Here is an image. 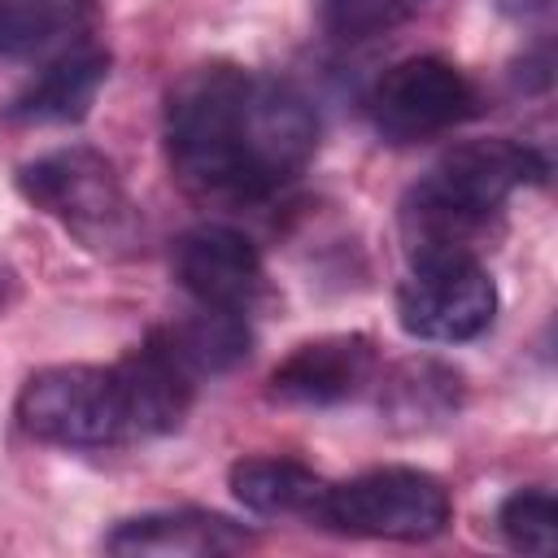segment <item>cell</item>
Instances as JSON below:
<instances>
[{
  "label": "cell",
  "instance_id": "6da1fadb",
  "mask_svg": "<svg viewBox=\"0 0 558 558\" xmlns=\"http://www.w3.org/2000/svg\"><path fill=\"white\" fill-rule=\"evenodd\" d=\"M318 148V113L292 83L244 65H196L166 96L174 174L209 196H270Z\"/></svg>",
  "mask_w": 558,
  "mask_h": 558
},
{
  "label": "cell",
  "instance_id": "7a4b0ae2",
  "mask_svg": "<svg viewBox=\"0 0 558 558\" xmlns=\"http://www.w3.org/2000/svg\"><path fill=\"white\" fill-rule=\"evenodd\" d=\"M545 174V161L519 144V140H471L449 148L432 170L410 187L401 205L405 235L423 248H462L466 235H475L501 205L536 183Z\"/></svg>",
  "mask_w": 558,
  "mask_h": 558
},
{
  "label": "cell",
  "instance_id": "3957f363",
  "mask_svg": "<svg viewBox=\"0 0 558 558\" xmlns=\"http://www.w3.org/2000/svg\"><path fill=\"white\" fill-rule=\"evenodd\" d=\"M314 519L344 536L432 541L449 527V488L418 466H375L344 484H327Z\"/></svg>",
  "mask_w": 558,
  "mask_h": 558
},
{
  "label": "cell",
  "instance_id": "277c9868",
  "mask_svg": "<svg viewBox=\"0 0 558 558\" xmlns=\"http://www.w3.org/2000/svg\"><path fill=\"white\" fill-rule=\"evenodd\" d=\"M17 423L26 436L61 449H105L135 440L113 366L35 371L17 392Z\"/></svg>",
  "mask_w": 558,
  "mask_h": 558
},
{
  "label": "cell",
  "instance_id": "5b68a950",
  "mask_svg": "<svg viewBox=\"0 0 558 558\" xmlns=\"http://www.w3.org/2000/svg\"><path fill=\"white\" fill-rule=\"evenodd\" d=\"M493 314L497 283L466 248H423L397 288V323L418 340H475Z\"/></svg>",
  "mask_w": 558,
  "mask_h": 558
},
{
  "label": "cell",
  "instance_id": "8992f818",
  "mask_svg": "<svg viewBox=\"0 0 558 558\" xmlns=\"http://www.w3.org/2000/svg\"><path fill=\"white\" fill-rule=\"evenodd\" d=\"M480 109L475 83L445 57H405L366 96L375 131L392 144H414L462 126Z\"/></svg>",
  "mask_w": 558,
  "mask_h": 558
},
{
  "label": "cell",
  "instance_id": "52a82bcc",
  "mask_svg": "<svg viewBox=\"0 0 558 558\" xmlns=\"http://www.w3.org/2000/svg\"><path fill=\"white\" fill-rule=\"evenodd\" d=\"M17 192L44 209L48 218L65 222L70 231L100 240L122 227L126 218V192L113 170V161L96 148H57L17 170Z\"/></svg>",
  "mask_w": 558,
  "mask_h": 558
},
{
  "label": "cell",
  "instance_id": "ba28073f",
  "mask_svg": "<svg viewBox=\"0 0 558 558\" xmlns=\"http://www.w3.org/2000/svg\"><path fill=\"white\" fill-rule=\"evenodd\" d=\"M174 279L187 296H196L209 310H253L266 292V270L248 235L222 222L192 227L174 240Z\"/></svg>",
  "mask_w": 558,
  "mask_h": 558
},
{
  "label": "cell",
  "instance_id": "9c48e42d",
  "mask_svg": "<svg viewBox=\"0 0 558 558\" xmlns=\"http://www.w3.org/2000/svg\"><path fill=\"white\" fill-rule=\"evenodd\" d=\"M379 371L375 344L366 336L340 331L296 344L275 371H270V397L301 410H327L353 401Z\"/></svg>",
  "mask_w": 558,
  "mask_h": 558
},
{
  "label": "cell",
  "instance_id": "30bf717a",
  "mask_svg": "<svg viewBox=\"0 0 558 558\" xmlns=\"http://www.w3.org/2000/svg\"><path fill=\"white\" fill-rule=\"evenodd\" d=\"M109 78V52L96 44H74L65 52H57L4 109L9 126H61V122H78L96 92Z\"/></svg>",
  "mask_w": 558,
  "mask_h": 558
},
{
  "label": "cell",
  "instance_id": "8fae6325",
  "mask_svg": "<svg viewBox=\"0 0 558 558\" xmlns=\"http://www.w3.org/2000/svg\"><path fill=\"white\" fill-rule=\"evenodd\" d=\"M253 536L222 519V514H209V510H153V514H135V519H122L109 536H105V549L109 554H126V558H144V554H157V558H205V554H235L244 549Z\"/></svg>",
  "mask_w": 558,
  "mask_h": 558
},
{
  "label": "cell",
  "instance_id": "7c38bea8",
  "mask_svg": "<svg viewBox=\"0 0 558 558\" xmlns=\"http://www.w3.org/2000/svg\"><path fill=\"white\" fill-rule=\"evenodd\" d=\"M118 384L126 397V418H131V436H161L174 432L192 405L196 392V375H187L157 336H148L140 349H131L118 366Z\"/></svg>",
  "mask_w": 558,
  "mask_h": 558
},
{
  "label": "cell",
  "instance_id": "4fadbf2b",
  "mask_svg": "<svg viewBox=\"0 0 558 558\" xmlns=\"http://www.w3.org/2000/svg\"><path fill=\"white\" fill-rule=\"evenodd\" d=\"M462 371L440 357H405L379 379V414L397 432H427L462 410Z\"/></svg>",
  "mask_w": 558,
  "mask_h": 558
},
{
  "label": "cell",
  "instance_id": "5bb4252c",
  "mask_svg": "<svg viewBox=\"0 0 558 558\" xmlns=\"http://www.w3.org/2000/svg\"><path fill=\"white\" fill-rule=\"evenodd\" d=\"M153 336L196 379L201 375L231 371L235 362L248 357V344H253V331H248L244 314H235V310H209V305H201V314H192V318H179L170 327H157Z\"/></svg>",
  "mask_w": 558,
  "mask_h": 558
},
{
  "label": "cell",
  "instance_id": "9a60e30c",
  "mask_svg": "<svg viewBox=\"0 0 558 558\" xmlns=\"http://www.w3.org/2000/svg\"><path fill=\"white\" fill-rule=\"evenodd\" d=\"M231 493L253 514L314 519V510L327 493V480L318 471H310L305 462H296V458H240L231 466Z\"/></svg>",
  "mask_w": 558,
  "mask_h": 558
},
{
  "label": "cell",
  "instance_id": "2e32d148",
  "mask_svg": "<svg viewBox=\"0 0 558 558\" xmlns=\"http://www.w3.org/2000/svg\"><path fill=\"white\" fill-rule=\"evenodd\" d=\"M497 527L519 554H554L558 549V506L545 488H519L501 501Z\"/></svg>",
  "mask_w": 558,
  "mask_h": 558
},
{
  "label": "cell",
  "instance_id": "e0dca14e",
  "mask_svg": "<svg viewBox=\"0 0 558 558\" xmlns=\"http://www.w3.org/2000/svg\"><path fill=\"white\" fill-rule=\"evenodd\" d=\"M427 0H318V22L336 39H375L401 22H410Z\"/></svg>",
  "mask_w": 558,
  "mask_h": 558
},
{
  "label": "cell",
  "instance_id": "ac0fdd59",
  "mask_svg": "<svg viewBox=\"0 0 558 558\" xmlns=\"http://www.w3.org/2000/svg\"><path fill=\"white\" fill-rule=\"evenodd\" d=\"M61 26V0H0V61L35 52Z\"/></svg>",
  "mask_w": 558,
  "mask_h": 558
}]
</instances>
